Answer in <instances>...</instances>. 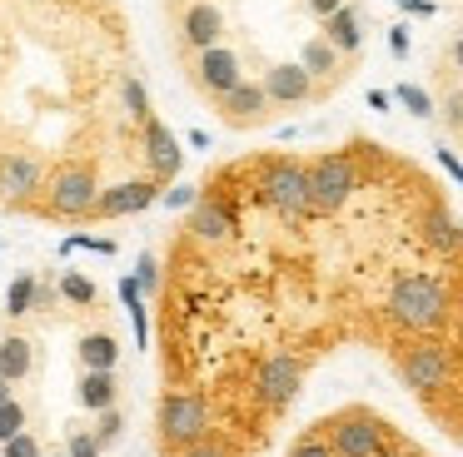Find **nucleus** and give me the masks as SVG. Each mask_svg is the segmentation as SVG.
<instances>
[{"instance_id": "5", "label": "nucleus", "mask_w": 463, "mask_h": 457, "mask_svg": "<svg viewBox=\"0 0 463 457\" xmlns=\"http://www.w3.org/2000/svg\"><path fill=\"white\" fill-rule=\"evenodd\" d=\"M403 10H413V15H433V0H399Z\"/></svg>"}, {"instance_id": "4", "label": "nucleus", "mask_w": 463, "mask_h": 457, "mask_svg": "<svg viewBox=\"0 0 463 457\" xmlns=\"http://www.w3.org/2000/svg\"><path fill=\"white\" fill-rule=\"evenodd\" d=\"M389 50H393V55H409V30H389Z\"/></svg>"}, {"instance_id": "1", "label": "nucleus", "mask_w": 463, "mask_h": 457, "mask_svg": "<svg viewBox=\"0 0 463 457\" xmlns=\"http://www.w3.org/2000/svg\"><path fill=\"white\" fill-rule=\"evenodd\" d=\"M155 457H269L324 363L369 353L463 447V214L373 139L220 164L135 278Z\"/></svg>"}, {"instance_id": "2", "label": "nucleus", "mask_w": 463, "mask_h": 457, "mask_svg": "<svg viewBox=\"0 0 463 457\" xmlns=\"http://www.w3.org/2000/svg\"><path fill=\"white\" fill-rule=\"evenodd\" d=\"M284 457H433L423 437H413L399 417L373 403H339L309 417L289 437Z\"/></svg>"}, {"instance_id": "3", "label": "nucleus", "mask_w": 463, "mask_h": 457, "mask_svg": "<svg viewBox=\"0 0 463 457\" xmlns=\"http://www.w3.org/2000/svg\"><path fill=\"white\" fill-rule=\"evenodd\" d=\"M399 99H403V105H409L419 119H433V99H429V89H423V85H399Z\"/></svg>"}]
</instances>
